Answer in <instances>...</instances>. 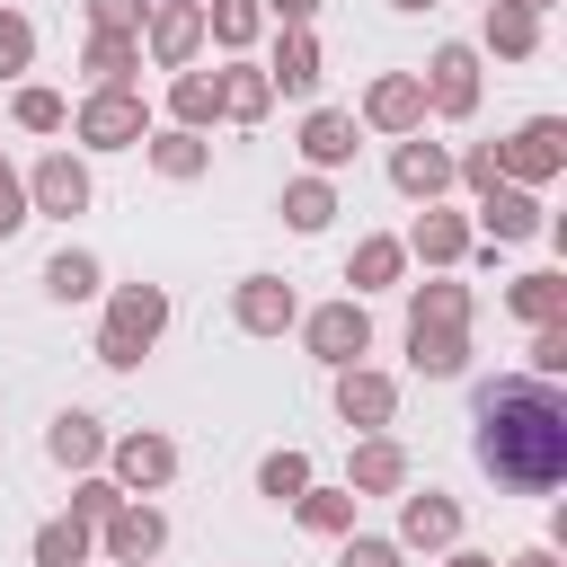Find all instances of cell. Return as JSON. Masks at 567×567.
I'll return each mask as SVG.
<instances>
[{"label": "cell", "mask_w": 567, "mask_h": 567, "mask_svg": "<svg viewBox=\"0 0 567 567\" xmlns=\"http://www.w3.org/2000/svg\"><path fill=\"white\" fill-rule=\"evenodd\" d=\"M470 239H478V230H470V213H452V204H425V213L408 221V239H399V248H408V257H425L434 275H452V266L470 257Z\"/></svg>", "instance_id": "obj_17"}, {"label": "cell", "mask_w": 567, "mask_h": 567, "mask_svg": "<svg viewBox=\"0 0 567 567\" xmlns=\"http://www.w3.org/2000/svg\"><path fill=\"white\" fill-rule=\"evenodd\" d=\"M9 124H18V133H62V124H71V97L44 89V80H18V89H9Z\"/></svg>", "instance_id": "obj_35"}, {"label": "cell", "mask_w": 567, "mask_h": 567, "mask_svg": "<svg viewBox=\"0 0 567 567\" xmlns=\"http://www.w3.org/2000/svg\"><path fill=\"white\" fill-rule=\"evenodd\" d=\"M27 558H35V567H89V558H97V532H89L80 514H53V523H35Z\"/></svg>", "instance_id": "obj_31"}, {"label": "cell", "mask_w": 567, "mask_h": 567, "mask_svg": "<svg viewBox=\"0 0 567 567\" xmlns=\"http://www.w3.org/2000/svg\"><path fill=\"white\" fill-rule=\"evenodd\" d=\"M292 142H301L310 177H337V168H354V142H363V124H354V106H310Z\"/></svg>", "instance_id": "obj_16"}, {"label": "cell", "mask_w": 567, "mask_h": 567, "mask_svg": "<svg viewBox=\"0 0 567 567\" xmlns=\"http://www.w3.org/2000/svg\"><path fill=\"white\" fill-rule=\"evenodd\" d=\"M115 505H124V487H115V478H106V470H80V478H71V514H80V523H89V532H97V523H106V514H115Z\"/></svg>", "instance_id": "obj_39"}, {"label": "cell", "mask_w": 567, "mask_h": 567, "mask_svg": "<svg viewBox=\"0 0 567 567\" xmlns=\"http://www.w3.org/2000/svg\"><path fill=\"white\" fill-rule=\"evenodd\" d=\"M470 284H452V275H434V284H408V328H470Z\"/></svg>", "instance_id": "obj_30"}, {"label": "cell", "mask_w": 567, "mask_h": 567, "mask_svg": "<svg viewBox=\"0 0 567 567\" xmlns=\"http://www.w3.org/2000/svg\"><path fill=\"white\" fill-rule=\"evenodd\" d=\"M213 80H221V124H266V106H275V80H266V62L230 53V71H213Z\"/></svg>", "instance_id": "obj_23"}, {"label": "cell", "mask_w": 567, "mask_h": 567, "mask_svg": "<svg viewBox=\"0 0 567 567\" xmlns=\"http://www.w3.org/2000/svg\"><path fill=\"white\" fill-rule=\"evenodd\" d=\"M416 80H425V115H443V124L478 115V44H434Z\"/></svg>", "instance_id": "obj_7"}, {"label": "cell", "mask_w": 567, "mask_h": 567, "mask_svg": "<svg viewBox=\"0 0 567 567\" xmlns=\"http://www.w3.org/2000/svg\"><path fill=\"white\" fill-rule=\"evenodd\" d=\"M292 319H301V292L284 275H239L230 284V328L239 337H284Z\"/></svg>", "instance_id": "obj_11"}, {"label": "cell", "mask_w": 567, "mask_h": 567, "mask_svg": "<svg viewBox=\"0 0 567 567\" xmlns=\"http://www.w3.org/2000/svg\"><path fill=\"white\" fill-rule=\"evenodd\" d=\"M478 44H487L496 62H532V53H540V18H532V9H514V0H487Z\"/></svg>", "instance_id": "obj_27"}, {"label": "cell", "mask_w": 567, "mask_h": 567, "mask_svg": "<svg viewBox=\"0 0 567 567\" xmlns=\"http://www.w3.org/2000/svg\"><path fill=\"white\" fill-rule=\"evenodd\" d=\"M319 71H328L319 35H310V27H284V35H275V53H266V80H275V97H310V89H319Z\"/></svg>", "instance_id": "obj_20"}, {"label": "cell", "mask_w": 567, "mask_h": 567, "mask_svg": "<svg viewBox=\"0 0 567 567\" xmlns=\"http://www.w3.org/2000/svg\"><path fill=\"white\" fill-rule=\"evenodd\" d=\"M44 452H53V470H106V425L89 416V408H62L53 425H44Z\"/></svg>", "instance_id": "obj_21"}, {"label": "cell", "mask_w": 567, "mask_h": 567, "mask_svg": "<svg viewBox=\"0 0 567 567\" xmlns=\"http://www.w3.org/2000/svg\"><path fill=\"white\" fill-rule=\"evenodd\" d=\"M354 124H363V133H390V142H399V133H425V80H416V71H381V80L363 89Z\"/></svg>", "instance_id": "obj_10"}, {"label": "cell", "mask_w": 567, "mask_h": 567, "mask_svg": "<svg viewBox=\"0 0 567 567\" xmlns=\"http://www.w3.org/2000/svg\"><path fill=\"white\" fill-rule=\"evenodd\" d=\"M346 487H354V496H399V487H408V443H399V434H354Z\"/></svg>", "instance_id": "obj_19"}, {"label": "cell", "mask_w": 567, "mask_h": 567, "mask_svg": "<svg viewBox=\"0 0 567 567\" xmlns=\"http://www.w3.org/2000/svg\"><path fill=\"white\" fill-rule=\"evenodd\" d=\"M44 292H53V301H97V292H106V266H97L89 248H53V257H44Z\"/></svg>", "instance_id": "obj_33"}, {"label": "cell", "mask_w": 567, "mask_h": 567, "mask_svg": "<svg viewBox=\"0 0 567 567\" xmlns=\"http://www.w3.org/2000/svg\"><path fill=\"white\" fill-rule=\"evenodd\" d=\"M443 567H496V558H487V549H461V540H452V549H443Z\"/></svg>", "instance_id": "obj_45"}, {"label": "cell", "mask_w": 567, "mask_h": 567, "mask_svg": "<svg viewBox=\"0 0 567 567\" xmlns=\"http://www.w3.org/2000/svg\"><path fill=\"white\" fill-rule=\"evenodd\" d=\"M514 9H532V18H549V9H558V0H514Z\"/></svg>", "instance_id": "obj_48"}, {"label": "cell", "mask_w": 567, "mask_h": 567, "mask_svg": "<svg viewBox=\"0 0 567 567\" xmlns=\"http://www.w3.org/2000/svg\"><path fill=\"white\" fill-rule=\"evenodd\" d=\"M27 71H35V18L0 9V80H27Z\"/></svg>", "instance_id": "obj_38"}, {"label": "cell", "mask_w": 567, "mask_h": 567, "mask_svg": "<svg viewBox=\"0 0 567 567\" xmlns=\"http://www.w3.org/2000/svg\"><path fill=\"white\" fill-rule=\"evenodd\" d=\"M159 549H168V514H159L151 496H124V505L97 523V558H106V567H151Z\"/></svg>", "instance_id": "obj_9"}, {"label": "cell", "mask_w": 567, "mask_h": 567, "mask_svg": "<svg viewBox=\"0 0 567 567\" xmlns=\"http://www.w3.org/2000/svg\"><path fill=\"white\" fill-rule=\"evenodd\" d=\"M80 151H142V133H151V106H142V89H89L80 106H71V124H62Z\"/></svg>", "instance_id": "obj_3"}, {"label": "cell", "mask_w": 567, "mask_h": 567, "mask_svg": "<svg viewBox=\"0 0 567 567\" xmlns=\"http://www.w3.org/2000/svg\"><path fill=\"white\" fill-rule=\"evenodd\" d=\"M354 505H363L354 487H319V478H310V487L292 496V523H301L310 540H346V532H354Z\"/></svg>", "instance_id": "obj_26"}, {"label": "cell", "mask_w": 567, "mask_h": 567, "mask_svg": "<svg viewBox=\"0 0 567 567\" xmlns=\"http://www.w3.org/2000/svg\"><path fill=\"white\" fill-rule=\"evenodd\" d=\"M80 18H89L97 35H142V18H151V0H80Z\"/></svg>", "instance_id": "obj_41"}, {"label": "cell", "mask_w": 567, "mask_h": 567, "mask_svg": "<svg viewBox=\"0 0 567 567\" xmlns=\"http://www.w3.org/2000/svg\"><path fill=\"white\" fill-rule=\"evenodd\" d=\"M337 416L354 425V434H390V416H399V381L390 372H372V363H337Z\"/></svg>", "instance_id": "obj_12"}, {"label": "cell", "mask_w": 567, "mask_h": 567, "mask_svg": "<svg viewBox=\"0 0 567 567\" xmlns=\"http://www.w3.org/2000/svg\"><path fill=\"white\" fill-rule=\"evenodd\" d=\"M461 540V496H443V487H399V549H452Z\"/></svg>", "instance_id": "obj_18"}, {"label": "cell", "mask_w": 567, "mask_h": 567, "mask_svg": "<svg viewBox=\"0 0 567 567\" xmlns=\"http://www.w3.org/2000/svg\"><path fill=\"white\" fill-rule=\"evenodd\" d=\"M266 9V27H310L319 18V0H257Z\"/></svg>", "instance_id": "obj_44"}, {"label": "cell", "mask_w": 567, "mask_h": 567, "mask_svg": "<svg viewBox=\"0 0 567 567\" xmlns=\"http://www.w3.org/2000/svg\"><path fill=\"white\" fill-rule=\"evenodd\" d=\"M301 487H310V452H292V443H284V452H266V461H257V496L292 505Z\"/></svg>", "instance_id": "obj_37"}, {"label": "cell", "mask_w": 567, "mask_h": 567, "mask_svg": "<svg viewBox=\"0 0 567 567\" xmlns=\"http://www.w3.org/2000/svg\"><path fill=\"white\" fill-rule=\"evenodd\" d=\"M106 478H115L124 496H159V487L177 478V443H168V434H151V425L106 434Z\"/></svg>", "instance_id": "obj_8"}, {"label": "cell", "mask_w": 567, "mask_h": 567, "mask_svg": "<svg viewBox=\"0 0 567 567\" xmlns=\"http://www.w3.org/2000/svg\"><path fill=\"white\" fill-rule=\"evenodd\" d=\"M523 372H532V381H567V319L532 328V354H523Z\"/></svg>", "instance_id": "obj_40"}, {"label": "cell", "mask_w": 567, "mask_h": 567, "mask_svg": "<svg viewBox=\"0 0 567 567\" xmlns=\"http://www.w3.org/2000/svg\"><path fill=\"white\" fill-rule=\"evenodd\" d=\"M257 35H266V9H257V0H204V44L248 53Z\"/></svg>", "instance_id": "obj_34"}, {"label": "cell", "mask_w": 567, "mask_h": 567, "mask_svg": "<svg viewBox=\"0 0 567 567\" xmlns=\"http://www.w3.org/2000/svg\"><path fill=\"white\" fill-rule=\"evenodd\" d=\"M505 310H514L523 328H549V319H567V275H558V266H532V275H514V284H505Z\"/></svg>", "instance_id": "obj_24"}, {"label": "cell", "mask_w": 567, "mask_h": 567, "mask_svg": "<svg viewBox=\"0 0 567 567\" xmlns=\"http://www.w3.org/2000/svg\"><path fill=\"white\" fill-rule=\"evenodd\" d=\"M478 230H487V248H523V239H540L549 230V213H540V186H487L478 195Z\"/></svg>", "instance_id": "obj_15"}, {"label": "cell", "mask_w": 567, "mask_h": 567, "mask_svg": "<svg viewBox=\"0 0 567 567\" xmlns=\"http://www.w3.org/2000/svg\"><path fill=\"white\" fill-rule=\"evenodd\" d=\"M478 470L514 496H549L567 478V399L558 381H532V372H496L478 381Z\"/></svg>", "instance_id": "obj_1"}, {"label": "cell", "mask_w": 567, "mask_h": 567, "mask_svg": "<svg viewBox=\"0 0 567 567\" xmlns=\"http://www.w3.org/2000/svg\"><path fill=\"white\" fill-rule=\"evenodd\" d=\"M390 186H399L408 204H443V195H452V151L425 142V133H399V142H390Z\"/></svg>", "instance_id": "obj_13"}, {"label": "cell", "mask_w": 567, "mask_h": 567, "mask_svg": "<svg viewBox=\"0 0 567 567\" xmlns=\"http://www.w3.org/2000/svg\"><path fill=\"white\" fill-rule=\"evenodd\" d=\"M142 159H151L168 186H195V177L213 168V142H204V133H186V124H159V133H142Z\"/></svg>", "instance_id": "obj_22"}, {"label": "cell", "mask_w": 567, "mask_h": 567, "mask_svg": "<svg viewBox=\"0 0 567 567\" xmlns=\"http://www.w3.org/2000/svg\"><path fill=\"white\" fill-rule=\"evenodd\" d=\"M408 372L461 381V372H470V328H408Z\"/></svg>", "instance_id": "obj_25"}, {"label": "cell", "mask_w": 567, "mask_h": 567, "mask_svg": "<svg viewBox=\"0 0 567 567\" xmlns=\"http://www.w3.org/2000/svg\"><path fill=\"white\" fill-rule=\"evenodd\" d=\"M168 124L213 133V124H221V80H213V71H177V80H168Z\"/></svg>", "instance_id": "obj_32"}, {"label": "cell", "mask_w": 567, "mask_h": 567, "mask_svg": "<svg viewBox=\"0 0 567 567\" xmlns=\"http://www.w3.org/2000/svg\"><path fill=\"white\" fill-rule=\"evenodd\" d=\"M204 53V0H151L142 18V62L151 71H195Z\"/></svg>", "instance_id": "obj_6"}, {"label": "cell", "mask_w": 567, "mask_h": 567, "mask_svg": "<svg viewBox=\"0 0 567 567\" xmlns=\"http://www.w3.org/2000/svg\"><path fill=\"white\" fill-rule=\"evenodd\" d=\"M399 275H408V248H399L390 230L354 239V257H346V284H354V292H399Z\"/></svg>", "instance_id": "obj_29"}, {"label": "cell", "mask_w": 567, "mask_h": 567, "mask_svg": "<svg viewBox=\"0 0 567 567\" xmlns=\"http://www.w3.org/2000/svg\"><path fill=\"white\" fill-rule=\"evenodd\" d=\"M27 221H35V213H27V177H18V168H9V151H0V239H18Z\"/></svg>", "instance_id": "obj_43"}, {"label": "cell", "mask_w": 567, "mask_h": 567, "mask_svg": "<svg viewBox=\"0 0 567 567\" xmlns=\"http://www.w3.org/2000/svg\"><path fill=\"white\" fill-rule=\"evenodd\" d=\"M284 221H292L301 239H319V230L337 221V186H328V177H292V186H284Z\"/></svg>", "instance_id": "obj_36"}, {"label": "cell", "mask_w": 567, "mask_h": 567, "mask_svg": "<svg viewBox=\"0 0 567 567\" xmlns=\"http://www.w3.org/2000/svg\"><path fill=\"white\" fill-rule=\"evenodd\" d=\"M89 195H97V186H89V159H80V151H44V159L27 168V213H62V221H71V213H89Z\"/></svg>", "instance_id": "obj_14"}, {"label": "cell", "mask_w": 567, "mask_h": 567, "mask_svg": "<svg viewBox=\"0 0 567 567\" xmlns=\"http://www.w3.org/2000/svg\"><path fill=\"white\" fill-rule=\"evenodd\" d=\"M80 71H89V89H133V71H142V35H97V27H89Z\"/></svg>", "instance_id": "obj_28"}, {"label": "cell", "mask_w": 567, "mask_h": 567, "mask_svg": "<svg viewBox=\"0 0 567 567\" xmlns=\"http://www.w3.org/2000/svg\"><path fill=\"white\" fill-rule=\"evenodd\" d=\"M390 9H399V18H416V9H443V0H390Z\"/></svg>", "instance_id": "obj_47"}, {"label": "cell", "mask_w": 567, "mask_h": 567, "mask_svg": "<svg viewBox=\"0 0 567 567\" xmlns=\"http://www.w3.org/2000/svg\"><path fill=\"white\" fill-rule=\"evenodd\" d=\"M337 567H408V549L381 540V532H346V540H337Z\"/></svg>", "instance_id": "obj_42"}, {"label": "cell", "mask_w": 567, "mask_h": 567, "mask_svg": "<svg viewBox=\"0 0 567 567\" xmlns=\"http://www.w3.org/2000/svg\"><path fill=\"white\" fill-rule=\"evenodd\" d=\"M505 567H558V549H514Z\"/></svg>", "instance_id": "obj_46"}, {"label": "cell", "mask_w": 567, "mask_h": 567, "mask_svg": "<svg viewBox=\"0 0 567 567\" xmlns=\"http://www.w3.org/2000/svg\"><path fill=\"white\" fill-rule=\"evenodd\" d=\"M292 328H301V346H310L328 372L372 354V310H363V292H346V301H319V310H301Z\"/></svg>", "instance_id": "obj_5"}, {"label": "cell", "mask_w": 567, "mask_h": 567, "mask_svg": "<svg viewBox=\"0 0 567 567\" xmlns=\"http://www.w3.org/2000/svg\"><path fill=\"white\" fill-rule=\"evenodd\" d=\"M567 168V124L558 115H523L505 142H496V177L505 186H549Z\"/></svg>", "instance_id": "obj_4"}, {"label": "cell", "mask_w": 567, "mask_h": 567, "mask_svg": "<svg viewBox=\"0 0 567 567\" xmlns=\"http://www.w3.org/2000/svg\"><path fill=\"white\" fill-rule=\"evenodd\" d=\"M168 337V284H115L106 319H97V363L106 372H142V354Z\"/></svg>", "instance_id": "obj_2"}]
</instances>
